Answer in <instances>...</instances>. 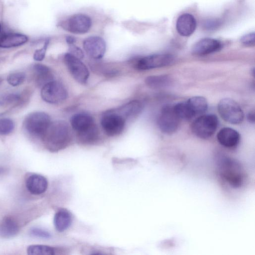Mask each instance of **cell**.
<instances>
[{
  "instance_id": "1",
  "label": "cell",
  "mask_w": 255,
  "mask_h": 255,
  "mask_svg": "<svg viewBox=\"0 0 255 255\" xmlns=\"http://www.w3.org/2000/svg\"><path fill=\"white\" fill-rule=\"evenodd\" d=\"M42 138L46 148L56 152L69 145L72 140V132L66 122L56 121L51 122Z\"/></svg>"
},
{
  "instance_id": "2",
  "label": "cell",
  "mask_w": 255,
  "mask_h": 255,
  "mask_svg": "<svg viewBox=\"0 0 255 255\" xmlns=\"http://www.w3.org/2000/svg\"><path fill=\"white\" fill-rule=\"evenodd\" d=\"M219 171L222 178L234 188L242 187L246 180V173L243 167L234 159L222 158L219 163Z\"/></svg>"
},
{
  "instance_id": "3",
  "label": "cell",
  "mask_w": 255,
  "mask_h": 255,
  "mask_svg": "<svg viewBox=\"0 0 255 255\" xmlns=\"http://www.w3.org/2000/svg\"><path fill=\"white\" fill-rule=\"evenodd\" d=\"M92 25L90 17L84 13L74 14L59 22V26L63 29L74 34L87 33Z\"/></svg>"
},
{
  "instance_id": "4",
  "label": "cell",
  "mask_w": 255,
  "mask_h": 255,
  "mask_svg": "<svg viewBox=\"0 0 255 255\" xmlns=\"http://www.w3.org/2000/svg\"><path fill=\"white\" fill-rule=\"evenodd\" d=\"M218 125V119L213 114H205L196 119L191 124V130L197 136L202 139L211 137Z\"/></svg>"
},
{
  "instance_id": "5",
  "label": "cell",
  "mask_w": 255,
  "mask_h": 255,
  "mask_svg": "<svg viewBox=\"0 0 255 255\" xmlns=\"http://www.w3.org/2000/svg\"><path fill=\"white\" fill-rule=\"evenodd\" d=\"M50 123L48 114L36 112L27 115L24 121V127L30 134L42 137Z\"/></svg>"
},
{
  "instance_id": "6",
  "label": "cell",
  "mask_w": 255,
  "mask_h": 255,
  "mask_svg": "<svg viewBox=\"0 0 255 255\" xmlns=\"http://www.w3.org/2000/svg\"><path fill=\"white\" fill-rule=\"evenodd\" d=\"M218 112L226 122L234 125L239 124L244 119V113L239 105L230 98L222 99L218 105Z\"/></svg>"
},
{
  "instance_id": "7",
  "label": "cell",
  "mask_w": 255,
  "mask_h": 255,
  "mask_svg": "<svg viewBox=\"0 0 255 255\" xmlns=\"http://www.w3.org/2000/svg\"><path fill=\"white\" fill-rule=\"evenodd\" d=\"M180 120L174 111L173 105H167L161 109L157 123L162 132L172 134L178 129Z\"/></svg>"
},
{
  "instance_id": "8",
  "label": "cell",
  "mask_w": 255,
  "mask_h": 255,
  "mask_svg": "<svg viewBox=\"0 0 255 255\" xmlns=\"http://www.w3.org/2000/svg\"><path fill=\"white\" fill-rule=\"evenodd\" d=\"M41 97L45 102L55 104L65 101L68 97V92L62 83L53 80L42 87Z\"/></svg>"
},
{
  "instance_id": "9",
  "label": "cell",
  "mask_w": 255,
  "mask_h": 255,
  "mask_svg": "<svg viewBox=\"0 0 255 255\" xmlns=\"http://www.w3.org/2000/svg\"><path fill=\"white\" fill-rule=\"evenodd\" d=\"M125 123L126 120L112 110L106 112L101 119L102 128L109 136L120 134L125 128Z\"/></svg>"
},
{
  "instance_id": "10",
  "label": "cell",
  "mask_w": 255,
  "mask_h": 255,
  "mask_svg": "<svg viewBox=\"0 0 255 255\" xmlns=\"http://www.w3.org/2000/svg\"><path fill=\"white\" fill-rule=\"evenodd\" d=\"M173 60L174 57L170 54H152L137 59L134 66L139 70H146L169 65Z\"/></svg>"
},
{
  "instance_id": "11",
  "label": "cell",
  "mask_w": 255,
  "mask_h": 255,
  "mask_svg": "<svg viewBox=\"0 0 255 255\" xmlns=\"http://www.w3.org/2000/svg\"><path fill=\"white\" fill-rule=\"evenodd\" d=\"M64 61L74 79L81 84H86L89 77V72L81 59L68 52L64 54Z\"/></svg>"
},
{
  "instance_id": "12",
  "label": "cell",
  "mask_w": 255,
  "mask_h": 255,
  "mask_svg": "<svg viewBox=\"0 0 255 255\" xmlns=\"http://www.w3.org/2000/svg\"><path fill=\"white\" fill-rule=\"evenodd\" d=\"M83 47L86 54L94 59L103 58L106 51V43L104 39L99 36H91L85 38Z\"/></svg>"
},
{
  "instance_id": "13",
  "label": "cell",
  "mask_w": 255,
  "mask_h": 255,
  "mask_svg": "<svg viewBox=\"0 0 255 255\" xmlns=\"http://www.w3.org/2000/svg\"><path fill=\"white\" fill-rule=\"evenodd\" d=\"M222 47L221 42L215 39L205 38L197 42L192 48V53L203 56L219 51Z\"/></svg>"
},
{
  "instance_id": "14",
  "label": "cell",
  "mask_w": 255,
  "mask_h": 255,
  "mask_svg": "<svg viewBox=\"0 0 255 255\" xmlns=\"http://www.w3.org/2000/svg\"><path fill=\"white\" fill-rule=\"evenodd\" d=\"M70 124L76 134L84 132L96 125L91 115L84 113L73 115L71 118Z\"/></svg>"
},
{
  "instance_id": "15",
  "label": "cell",
  "mask_w": 255,
  "mask_h": 255,
  "mask_svg": "<svg viewBox=\"0 0 255 255\" xmlns=\"http://www.w3.org/2000/svg\"><path fill=\"white\" fill-rule=\"evenodd\" d=\"M143 109L142 103L138 100L128 102L117 109L112 110L115 113L122 116L126 121L137 117Z\"/></svg>"
},
{
  "instance_id": "16",
  "label": "cell",
  "mask_w": 255,
  "mask_h": 255,
  "mask_svg": "<svg viewBox=\"0 0 255 255\" xmlns=\"http://www.w3.org/2000/svg\"><path fill=\"white\" fill-rule=\"evenodd\" d=\"M217 138L222 146L227 148H233L239 144L240 135L237 130L232 128H224L218 132Z\"/></svg>"
},
{
  "instance_id": "17",
  "label": "cell",
  "mask_w": 255,
  "mask_h": 255,
  "mask_svg": "<svg viewBox=\"0 0 255 255\" xmlns=\"http://www.w3.org/2000/svg\"><path fill=\"white\" fill-rule=\"evenodd\" d=\"M176 27L179 34L183 36H189L196 29V19L192 15L189 13L183 14L178 18Z\"/></svg>"
},
{
  "instance_id": "18",
  "label": "cell",
  "mask_w": 255,
  "mask_h": 255,
  "mask_svg": "<svg viewBox=\"0 0 255 255\" xmlns=\"http://www.w3.org/2000/svg\"><path fill=\"white\" fill-rule=\"evenodd\" d=\"M26 187L31 194L40 195L46 190L48 182L46 178L42 175L33 174L26 179Z\"/></svg>"
},
{
  "instance_id": "19",
  "label": "cell",
  "mask_w": 255,
  "mask_h": 255,
  "mask_svg": "<svg viewBox=\"0 0 255 255\" xmlns=\"http://www.w3.org/2000/svg\"><path fill=\"white\" fill-rule=\"evenodd\" d=\"M28 40V37L19 33H9L0 37V47L9 48L23 45Z\"/></svg>"
},
{
  "instance_id": "20",
  "label": "cell",
  "mask_w": 255,
  "mask_h": 255,
  "mask_svg": "<svg viewBox=\"0 0 255 255\" xmlns=\"http://www.w3.org/2000/svg\"><path fill=\"white\" fill-rule=\"evenodd\" d=\"M72 216L69 211L61 209L58 211L54 217L53 223L56 230L60 232L66 230L71 225Z\"/></svg>"
},
{
  "instance_id": "21",
  "label": "cell",
  "mask_w": 255,
  "mask_h": 255,
  "mask_svg": "<svg viewBox=\"0 0 255 255\" xmlns=\"http://www.w3.org/2000/svg\"><path fill=\"white\" fill-rule=\"evenodd\" d=\"M19 226L10 217H5L0 222V236L4 238L12 237L18 233Z\"/></svg>"
},
{
  "instance_id": "22",
  "label": "cell",
  "mask_w": 255,
  "mask_h": 255,
  "mask_svg": "<svg viewBox=\"0 0 255 255\" xmlns=\"http://www.w3.org/2000/svg\"><path fill=\"white\" fill-rule=\"evenodd\" d=\"M36 74V82L42 87L47 83L53 80V75L51 69L47 66L36 64L33 66Z\"/></svg>"
},
{
  "instance_id": "23",
  "label": "cell",
  "mask_w": 255,
  "mask_h": 255,
  "mask_svg": "<svg viewBox=\"0 0 255 255\" xmlns=\"http://www.w3.org/2000/svg\"><path fill=\"white\" fill-rule=\"evenodd\" d=\"M145 83L151 89H160L169 85L171 83V79L167 75L150 76L146 77Z\"/></svg>"
},
{
  "instance_id": "24",
  "label": "cell",
  "mask_w": 255,
  "mask_h": 255,
  "mask_svg": "<svg viewBox=\"0 0 255 255\" xmlns=\"http://www.w3.org/2000/svg\"><path fill=\"white\" fill-rule=\"evenodd\" d=\"M187 101L195 116L203 114L207 110V101L203 97H193L189 99Z\"/></svg>"
},
{
  "instance_id": "25",
  "label": "cell",
  "mask_w": 255,
  "mask_h": 255,
  "mask_svg": "<svg viewBox=\"0 0 255 255\" xmlns=\"http://www.w3.org/2000/svg\"><path fill=\"white\" fill-rule=\"evenodd\" d=\"M173 108L180 120H189L195 116L187 101L178 103Z\"/></svg>"
},
{
  "instance_id": "26",
  "label": "cell",
  "mask_w": 255,
  "mask_h": 255,
  "mask_svg": "<svg viewBox=\"0 0 255 255\" xmlns=\"http://www.w3.org/2000/svg\"><path fill=\"white\" fill-rule=\"evenodd\" d=\"M27 253L31 255H53L55 254V250L50 246L34 245L28 246Z\"/></svg>"
},
{
  "instance_id": "27",
  "label": "cell",
  "mask_w": 255,
  "mask_h": 255,
  "mask_svg": "<svg viewBox=\"0 0 255 255\" xmlns=\"http://www.w3.org/2000/svg\"><path fill=\"white\" fill-rule=\"evenodd\" d=\"M14 128L13 122L8 118L0 119V135H6L12 131Z\"/></svg>"
},
{
  "instance_id": "28",
  "label": "cell",
  "mask_w": 255,
  "mask_h": 255,
  "mask_svg": "<svg viewBox=\"0 0 255 255\" xmlns=\"http://www.w3.org/2000/svg\"><path fill=\"white\" fill-rule=\"evenodd\" d=\"M25 79V75L23 72H16L9 75L7 77V82L12 86H17L21 84Z\"/></svg>"
},
{
  "instance_id": "29",
  "label": "cell",
  "mask_w": 255,
  "mask_h": 255,
  "mask_svg": "<svg viewBox=\"0 0 255 255\" xmlns=\"http://www.w3.org/2000/svg\"><path fill=\"white\" fill-rule=\"evenodd\" d=\"M49 41V39H46L44 42L43 47L35 51L33 54V59L35 61H41L44 59Z\"/></svg>"
},
{
  "instance_id": "30",
  "label": "cell",
  "mask_w": 255,
  "mask_h": 255,
  "mask_svg": "<svg viewBox=\"0 0 255 255\" xmlns=\"http://www.w3.org/2000/svg\"><path fill=\"white\" fill-rule=\"evenodd\" d=\"M30 232V234L33 236L38 238L49 239L51 237V235L48 232L38 228L31 229Z\"/></svg>"
},
{
  "instance_id": "31",
  "label": "cell",
  "mask_w": 255,
  "mask_h": 255,
  "mask_svg": "<svg viewBox=\"0 0 255 255\" xmlns=\"http://www.w3.org/2000/svg\"><path fill=\"white\" fill-rule=\"evenodd\" d=\"M69 53L79 59H82L84 56L82 50L75 45V44L69 45Z\"/></svg>"
},
{
  "instance_id": "32",
  "label": "cell",
  "mask_w": 255,
  "mask_h": 255,
  "mask_svg": "<svg viewBox=\"0 0 255 255\" xmlns=\"http://www.w3.org/2000/svg\"><path fill=\"white\" fill-rule=\"evenodd\" d=\"M255 33H250L243 36L241 38V43L247 46L255 45Z\"/></svg>"
},
{
  "instance_id": "33",
  "label": "cell",
  "mask_w": 255,
  "mask_h": 255,
  "mask_svg": "<svg viewBox=\"0 0 255 255\" xmlns=\"http://www.w3.org/2000/svg\"><path fill=\"white\" fill-rule=\"evenodd\" d=\"M19 99V96L18 95L12 94L7 95L5 97V100L7 102H11L17 101V100H18Z\"/></svg>"
},
{
  "instance_id": "34",
  "label": "cell",
  "mask_w": 255,
  "mask_h": 255,
  "mask_svg": "<svg viewBox=\"0 0 255 255\" xmlns=\"http://www.w3.org/2000/svg\"><path fill=\"white\" fill-rule=\"evenodd\" d=\"M219 24V22L216 21L210 20L205 23L206 27L207 28H215L217 27Z\"/></svg>"
},
{
  "instance_id": "35",
  "label": "cell",
  "mask_w": 255,
  "mask_h": 255,
  "mask_svg": "<svg viewBox=\"0 0 255 255\" xmlns=\"http://www.w3.org/2000/svg\"><path fill=\"white\" fill-rule=\"evenodd\" d=\"M66 41L67 43L70 44H75L76 41V39L74 37L71 36H67L66 37Z\"/></svg>"
},
{
  "instance_id": "36",
  "label": "cell",
  "mask_w": 255,
  "mask_h": 255,
  "mask_svg": "<svg viewBox=\"0 0 255 255\" xmlns=\"http://www.w3.org/2000/svg\"><path fill=\"white\" fill-rule=\"evenodd\" d=\"M248 119L250 122L254 123L255 122V113H254V112H251L250 113H249L248 116Z\"/></svg>"
},
{
  "instance_id": "37",
  "label": "cell",
  "mask_w": 255,
  "mask_h": 255,
  "mask_svg": "<svg viewBox=\"0 0 255 255\" xmlns=\"http://www.w3.org/2000/svg\"><path fill=\"white\" fill-rule=\"evenodd\" d=\"M3 169L1 167H0V173L1 172H3Z\"/></svg>"
},
{
  "instance_id": "38",
  "label": "cell",
  "mask_w": 255,
  "mask_h": 255,
  "mask_svg": "<svg viewBox=\"0 0 255 255\" xmlns=\"http://www.w3.org/2000/svg\"><path fill=\"white\" fill-rule=\"evenodd\" d=\"M1 31V25L0 23V33Z\"/></svg>"
},
{
  "instance_id": "39",
  "label": "cell",
  "mask_w": 255,
  "mask_h": 255,
  "mask_svg": "<svg viewBox=\"0 0 255 255\" xmlns=\"http://www.w3.org/2000/svg\"><path fill=\"white\" fill-rule=\"evenodd\" d=\"M0 82H1V80L0 79Z\"/></svg>"
}]
</instances>
